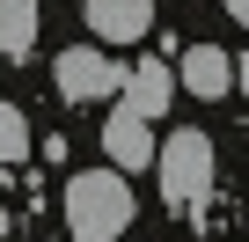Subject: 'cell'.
<instances>
[{
	"instance_id": "obj_6",
	"label": "cell",
	"mask_w": 249,
	"mask_h": 242,
	"mask_svg": "<svg viewBox=\"0 0 249 242\" xmlns=\"http://www.w3.org/2000/svg\"><path fill=\"white\" fill-rule=\"evenodd\" d=\"M176 66H161V59H140V66H124V88H117V103L124 110H140V117H161L169 103H176Z\"/></svg>"
},
{
	"instance_id": "obj_5",
	"label": "cell",
	"mask_w": 249,
	"mask_h": 242,
	"mask_svg": "<svg viewBox=\"0 0 249 242\" xmlns=\"http://www.w3.org/2000/svg\"><path fill=\"white\" fill-rule=\"evenodd\" d=\"M81 15H88L95 44H140L154 30V0H88Z\"/></svg>"
},
{
	"instance_id": "obj_1",
	"label": "cell",
	"mask_w": 249,
	"mask_h": 242,
	"mask_svg": "<svg viewBox=\"0 0 249 242\" xmlns=\"http://www.w3.org/2000/svg\"><path fill=\"white\" fill-rule=\"evenodd\" d=\"M140 198H132V169H88V176H66V235L73 242H117L132 227Z\"/></svg>"
},
{
	"instance_id": "obj_4",
	"label": "cell",
	"mask_w": 249,
	"mask_h": 242,
	"mask_svg": "<svg viewBox=\"0 0 249 242\" xmlns=\"http://www.w3.org/2000/svg\"><path fill=\"white\" fill-rule=\"evenodd\" d=\"M147 125H154V117H140V110H124V103L110 110V125H103V154H110L117 169H132V176L161 162V140H154Z\"/></svg>"
},
{
	"instance_id": "obj_7",
	"label": "cell",
	"mask_w": 249,
	"mask_h": 242,
	"mask_svg": "<svg viewBox=\"0 0 249 242\" xmlns=\"http://www.w3.org/2000/svg\"><path fill=\"white\" fill-rule=\"evenodd\" d=\"M176 74H183V88H191V95H198V103H220V95H227V88H234V59H227V52H220V44H191V52H183V66H176Z\"/></svg>"
},
{
	"instance_id": "obj_2",
	"label": "cell",
	"mask_w": 249,
	"mask_h": 242,
	"mask_svg": "<svg viewBox=\"0 0 249 242\" xmlns=\"http://www.w3.org/2000/svg\"><path fill=\"white\" fill-rule=\"evenodd\" d=\"M154 176H161V198H169V213H198L205 198H213V176H220V162H213V140L205 132H169L161 140V162H154Z\"/></svg>"
},
{
	"instance_id": "obj_10",
	"label": "cell",
	"mask_w": 249,
	"mask_h": 242,
	"mask_svg": "<svg viewBox=\"0 0 249 242\" xmlns=\"http://www.w3.org/2000/svg\"><path fill=\"white\" fill-rule=\"evenodd\" d=\"M234 81H242V95H249V52H242V59H234Z\"/></svg>"
},
{
	"instance_id": "obj_3",
	"label": "cell",
	"mask_w": 249,
	"mask_h": 242,
	"mask_svg": "<svg viewBox=\"0 0 249 242\" xmlns=\"http://www.w3.org/2000/svg\"><path fill=\"white\" fill-rule=\"evenodd\" d=\"M52 88H59L66 103H103V95L124 88V66H117L110 52H95V44H66V52L52 59Z\"/></svg>"
},
{
	"instance_id": "obj_11",
	"label": "cell",
	"mask_w": 249,
	"mask_h": 242,
	"mask_svg": "<svg viewBox=\"0 0 249 242\" xmlns=\"http://www.w3.org/2000/svg\"><path fill=\"white\" fill-rule=\"evenodd\" d=\"M227 8H234V15H242V22H249V0H227Z\"/></svg>"
},
{
	"instance_id": "obj_9",
	"label": "cell",
	"mask_w": 249,
	"mask_h": 242,
	"mask_svg": "<svg viewBox=\"0 0 249 242\" xmlns=\"http://www.w3.org/2000/svg\"><path fill=\"white\" fill-rule=\"evenodd\" d=\"M15 162H30V117L15 103H0V169H15Z\"/></svg>"
},
{
	"instance_id": "obj_8",
	"label": "cell",
	"mask_w": 249,
	"mask_h": 242,
	"mask_svg": "<svg viewBox=\"0 0 249 242\" xmlns=\"http://www.w3.org/2000/svg\"><path fill=\"white\" fill-rule=\"evenodd\" d=\"M37 52V0H0V59Z\"/></svg>"
}]
</instances>
